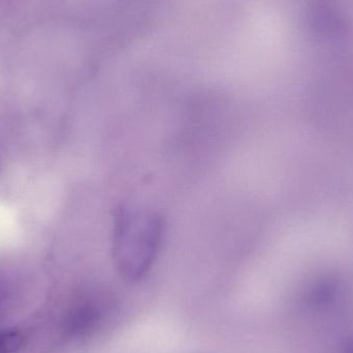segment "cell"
Segmentation results:
<instances>
[{
    "instance_id": "cell-3",
    "label": "cell",
    "mask_w": 353,
    "mask_h": 353,
    "mask_svg": "<svg viewBox=\"0 0 353 353\" xmlns=\"http://www.w3.org/2000/svg\"><path fill=\"white\" fill-rule=\"evenodd\" d=\"M22 341V336L17 332H0V353H16Z\"/></svg>"
},
{
    "instance_id": "cell-2",
    "label": "cell",
    "mask_w": 353,
    "mask_h": 353,
    "mask_svg": "<svg viewBox=\"0 0 353 353\" xmlns=\"http://www.w3.org/2000/svg\"><path fill=\"white\" fill-rule=\"evenodd\" d=\"M108 303L99 296L82 299L66 309L61 321V332L66 339L79 340L94 333L105 317Z\"/></svg>"
},
{
    "instance_id": "cell-4",
    "label": "cell",
    "mask_w": 353,
    "mask_h": 353,
    "mask_svg": "<svg viewBox=\"0 0 353 353\" xmlns=\"http://www.w3.org/2000/svg\"><path fill=\"white\" fill-rule=\"evenodd\" d=\"M345 353H353V342L350 344V345L347 346V348H346V352Z\"/></svg>"
},
{
    "instance_id": "cell-1",
    "label": "cell",
    "mask_w": 353,
    "mask_h": 353,
    "mask_svg": "<svg viewBox=\"0 0 353 353\" xmlns=\"http://www.w3.org/2000/svg\"><path fill=\"white\" fill-rule=\"evenodd\" d=\"M163 236L161 216L149 210L124 208L118 211L113 232V261L126 281H138L157 261Z\"/></svg>"
}]
</instances>
